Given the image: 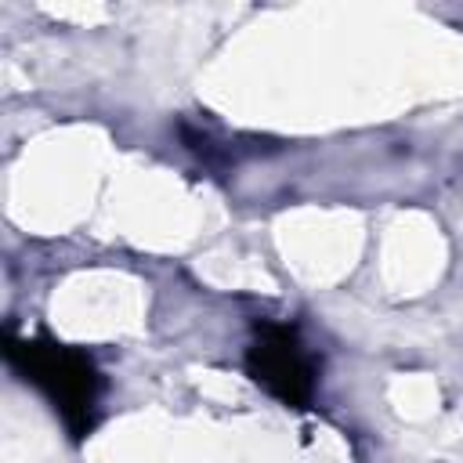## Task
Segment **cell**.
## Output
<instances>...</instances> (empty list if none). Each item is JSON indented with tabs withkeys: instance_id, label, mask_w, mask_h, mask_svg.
<instances>
[{
	"instance_id": "1",
	"label": "cell",
	"mask_w": 463,
	"mask_h": 463,
	"mask_svg": "<svg viewBox=\"0 0 463 463\" xmlns=\"http://www.w3.org/2000/svg\"><path fill=\"white\" fill-rule=\"evenodd\" d=\"M7 358L25 373V380L47 391V398L54 402V409L61 412L72 434L90 430L94 405H98V373L80 351L61 347V344H36V340L14 344L11 340Z\"/></svg>"
},
{
	"instance_id": "2",
	"label": "cell",
	"mask_w": 463,
	"mask_h": 463,
	"mask_svg": "<svg viewBox=\"0 0 463 463\" xmlns=\"http://www.w3.org/2000/svg\"><path fill=\"white\" fill-rule=\"evenodd\" d=\"M246 369L260 387H268L279 402L293 409H304L315 391L311 362L297 344V336L282 326H264L257 333L253 347L246 351Z\"/></svg>"
}]
</instances>
